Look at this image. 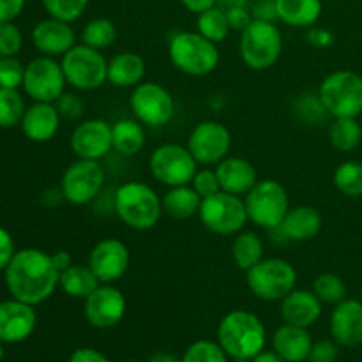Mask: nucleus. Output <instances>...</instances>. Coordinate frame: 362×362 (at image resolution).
Returning <instances> with one entry per match:
<instances>
[{
  "mask_svg": "<svg viewBox=\"0 0 362 362\" xmlns=\"http://www.w3.org/2000/svg\"><path fill=\"white\" fill-rule=\"evenodd\" d=\"M23 46V35L13 23H0V57H16Z\"/></svg>",
  "mask_w": 362,
  "mask_h": 362,
  "instance_id": "obj_43",
  "label": "nucleus"
},
{
  "mask_svg": "<svg viewBox=\"0 0 362 362\" xmlns=\"http://www.w3.org/2000/svg\"><path fill=\"white\" fill-rule=\"evenodd\" d=\"M322 225H324L322 214L317 209L311 205H297V207L288 209L285 219L276 230H279L286 240L306 243L320 233Z\"/></svg>",
  "mask_w": 362,
  "mask_h": 362,
  "instance_id": "obj_25",
  "label": "nucleus"
},
{
  "mask_svg": "<svg viewBox=\"0 0 362 362\" xmlns=\"http://www.w3.org/2000/svg\"><path fill=\"white\" fill-rule=\"evenodd\" d=\"M99 285H101V281L88 265L73 264L69 269L60 272L59 276V286L66 296L73 297V299L85 300Z\"/></svg>",
  "mask_w": 362,
  "mask_h": 362,
  "instance_id": "obj_30",
  "label": "nucleus"
},
{
  "mask_svg": "<svg viewBox=\"0 0 362 362\" xmlns=\"http://www.w3.org/2000/svg\"><path fill=\"white\" fill-rule=\"evenodd\" d=\"M134 119L148 127H163L175 115V99L170 90L156 81H141L129 95Z\"/></svg>",
  "mask_w": 362,
  "mask_h": 362,
  "instance_id": "obj_11",
  "label": "nucleus"
},
{
  "mask_svg": "<svg viewBox=\"0 0 362 362\" xmlns=\"http://www.w3.org/2000/svg\"><path fill=\"white\" fill-rule=\"evenodd\" d=\"M55 106L64 120H78L85 113L83 99L78 94H74V92H64L55 101Z\"/></svg>",
  "mask_w": 362,
  "mask_h": 362,
  "instance_id": "obj_44",
  "label": "nucleus"
},
{
  "mask_svg": "<svg viewBox=\"0 0 362 362\" xmlns=\"http://www.w3.org/2000/svg\"><path fill=\"white\" fill-rule=\"evenodd\" d=\"M311 346H313V338L310 331L297 325L283 324L272 336V350H276L286 362L308 361Z\"/></svg>",
  "mask_w": 362,
  "mask_h": 362,
  "instance_id": "obj_26",
  "label": "nucleus"
},
{
  "mask_svg": "<svg viewBox=\"0 0 362 362\" xmlns=\"http://www.w3.org/2000/svg\"><path fill=\"white\" fill-rule=\"evenodd\" d=\"M4 274L13 299L37 306L55 293L60 272L53 265L52 255L37 247H25L14 253Z\"/></svg>",
  "mask_w": 362,
  "mask_h": 362,
  "instance_id": "obj_1",
  "label": "nucleus"
},
{
  "mask_svg": "<svg viewBox=\"0 0 362 362\" xmlns=\"http://www.w3.org/2000/svg\"><path fill=\"white\" fill-rule=\"evenodd\" d=\"M81 39H83V45L103 52L115 42L117 27L108 18H94L83 27Z\"/></svg>",
  "mask_w": 362,
  "mask_h": 362,
  "instance_id": "obj_35",
  "label": "nucleus"
},
{
  "mask_svg": "<svg viewBox=\"0 0 362 362\" xmlns=\"http://www.w3.org/2000/svg\"><path fill=\"white\" fill-rule=\"evenodd\" d=\"M331 334L338 345H362V303L356 299H345L336 304L331 315Z\"/></svg>",
  "mask_w": 362,
  "mask_h": 362,
  "instance_id": "obj_21",
  "label": "nucleus"
},
{
  "mask_svg": "<svg viewBox=\"0 0 362 362\" xmlns=\"http://www.w3.org/2000/svg\"><path fill=\"white\" fill-rule=\"evenodd\" d=\"M52 260L59 272L66 271V269H69L71 265H73V257H71L67 251H55V253L52 255Z\"/></svg>",
  "mask_w": 362,
  "mask_h": 362,
  "instance_id": "obj_54",
  "label": "nucleus"
},
{
  "mask_svg": "<svg viewBox=\"0 0 362 362\" xmlns=\"http://www.w3.org/2000/svg\"><path fill=\"white\" fill-rule=\"evenodd\" d=\"M113 151L119 154L136 156L145 147V129L144 124L136 119H120L112 126Z\"/></svg>",
  "mask_w": 362,
  "mask_h": 362,
  "instance_id": "obj_31",
  "label": "nucleus"
},
{
  "mask_svg": "<svg viewBox=\"0 0 362 362\" xmlns=\"http://www.w3.org/2000/svg\"><path fill=\"white\" fill-rule=\"evenodd\" d=\"M334 186L349 198L362 197V163L345 161L336 168Z\"/></svg>",
  "mask_w": 362,
  "mask_h": 362,
  "instance_id": "obj_36",
  "label": "nucleus"
},
{
  "mask_svg": "<svg viewBox=\"0 0 362 362\" xmlns=\"http://www.w3.org/2000/svg\"><path fill=\"white\" fill-rule=\"evenodd\" d=\"M218 343L235 361H251L267 343V331L260 318L246 310H233L218 325Z\"/></svg>",
  "mask_w": 362,
  "mask_h": 362,
  "instance_id": "obj_2",
  "label": "nucleus"
},
{
  "mask_svg": "<svg viewBox=\"0 0 362 362\" xmlns=\"http://www.w3.org/2000/svg\"><path fill=\"white\" fill-rule=\"evenodd\" d=\"M163 212L173 219H189L198 216L202 205V197L193 189L191 184L187 186L170 187L161 198Z\"/></svg>",
  "mask_w": 362,
  "mask_h": 362,
  "instance_id": "obj_29",
  "label": "nucleus"
},
{
  "mask_svg": "<svg viewBox=\"0 0 362 362\" xmlns=\"http://www.w3.org/2000/svg\"><path fill=\"white\" fill-rule=\"evenodd\" d=\"M361 303H362V290H361Z\"/></svg>",
  "mask_w": 362,
  "mask_h": 362,
  "instance_id": "obj_59",
  "label": "nucleus"
},
{
  "mask_svg": "<svg viewBox=\"0 0 362 362\" xmlns=\"http://www.w3.org/2000/svg\"><path fill=\"white\" fill-rule=\"evenodd\" d=\"M218 2L219 0H180V4H182L189 13L194 14H200L204 13V11L211 9V7L218 6Z\"/></svg>",
  "mask_w": 362,
  "mask_h": 362,
  "instance_id": "obj_53",
  "label": "nucleus"
},
{
  "mask_svg": "<svg viewBox=\"0 0 362 362\" xmlns=\"http://www.w3.org/2000/svg\"><path fill=\"white\" fill-rule=\"evenodd\" d=\"M4 359V346H2V341H0V362Z\"/></svg>",
  "mask_w": 362,
  "mask_h": 362,
  "instance_id": "obj_57",
  "label": "nucleus"
},
{
  "mask_svg": "<svg viewBox=\"0 0 362 362\" xmlns=\"http://www.w3.org/2000/svg\"><path fill=\"white\" fill-rule=\"evenodd\" d=\"M168 57L180 73L194 78L207 76L219 64L218 45L200 32H177L168 42Z\"/></svg>",
  "mask_w": 362,
  "mask_h": 362,
  "instance_id": "obj_4",
  "label": "nucleus"
},
{
  "mask_svg": "<svg viewBox=\"0 0 362 362\" xmlns=\"http://www.w3.org/2000/svg\"><path fill=\"white\" fill-rule=\"evenodd\" d=\"M189 148L179 144H163L148 158V168L158 182L168 187L187 186L198 172Z\"/></svg>",
  "mask_w": 362,
  "mask_h": 362,
  "instance_id": "obj_12",
  "label": "nucleus"
},
{
  "mask_svg": "<svg viewBox=\"0 0 362 362\" xmlns=\"http://www.w3.org/2000/svg\"><path fill=\"white\" fill-rule=\"evenodd\" d=\"M41 2L49 16L73 23L85 13L90 0H41Z\"/></svg>",
  "mask_w": 362,
  "mask_h": 362,
  "instance_id": "obj_40",
  "label": "nucleus"
},
{
  "mask_svg": "<svg viewBox=\"0 0 362 362\" xmlns=\"http://www.w3.org/2000/svg\"><path fill=\"white\" fill-rule=\"evenodd\" d=\"M317 94L332 119L362 113V76L354 71L341 69L327 74Z\"/></svg>",
  "mask_w": 362,
  "mask_h": 362,
  "instance_id": "obj_7",
  "label": "nucleus"
},
{
  "mask_svg": "<svg viewBox=\"0 0 362 362\" xmlns=\"http://www.w3.org/2000/svg\"><path fill=\"white\" fill-rule=\"evenodd\" d=\"M60 120L62 117L55 103H34L25 110L20 126L28 140L35 144H45L59 133Z\"/></svg>",
  "mask_w": 362,
  "mask_h": 362,
  "instance_id": "obj_23",
  "label": "nucleus"
},
{
  "mask_svg": "<svg viewBox=\"0 0 362 362\" xmlns=\"http://www.w3.org/2000/svg\"><path fill=\"white\" fill-rule=\"evenodd\" d=\"M200 223L216 235H237L250 221L246 204L240 197L226 191H218L202 200L198 211Z\"/></svg>",
  "mask_w": 362,
  "mask_h": 362,
  "instance_id": "obj_10",
  "label": "nucleus"
},
{
  "mask_svg": "<svg viewBox=\"0 0 362 362\" xmlns=\"http://www.w3.org/2000/svg\"><path fill=\"white\" fill-rule=\"evenodd\" d=\"M25 101L18 88H0V127L11 129L23 119Z\"/></svg>",
  "mask_w": 362,
  "mask_h": 362,
  "instance_id": "obj_37",
  "label": "nucleus"
},
{
  "mask_svg": "<svg viewBox=\"0 0 362 362\" xmlns=\"http://www.w3.org/2000/svg\"><path fill=\"white\" fill-rule=\"evenodd\" d=\"M113 209L124 225L138 232L154 228L163 214V204L158 193L148 184L138 180H129L117 187Z\"/></svg>",
  "mask_w": 362,
  "mask_h": 362,
  "instance_id": "obj_3",
  "label": "nucleus"
},
{
  "mask_svg": "<svg viewBox=\"0 0 362 362\" xmlns=\"http://www.w3.org/2000/svg\"><path fill=\"white\" fill-rule=\"evenodd\" d=\"M214 170L221 191L237 194V197H246L253 189L255 184L258 182L257 170L244 158L226 156L223 161L216 165Z\"/></svg>",
  "mask_w": 362,
  "mask_h": 362,
  "instance_id": "obj_24",
  "label": "nucleus"
},
{
  "mask_svg": "<svg viewBox=\"0 0 362 362\" xmlns=\"http://www.w3.org/2000/svg\"><path fill=\"white\" fill-rule=\"evenodd\" d=\"M25 66L16 57H0V88H18L23 85Z\"/></svg>",
  "mask_w": 362,
  "mask_h": 362,
  "instance_id": "obj_42",
  "label": "nucleus"
},
{
  "mask_svg": "<svg viewBox=\"0 0 362 362\" xmlns=\"http://www.w3.org/2000/svg\"><path fill=\"white\" fill-rule=\"evenodd\" d=\"M32 42L41 55L57 59L66 55L76 45V34L67 21L49 16L35 25L32 30Z\"/></svg>",
  "mask_w": 362,
  "mask_h": 362,
  "instance_id": "obj_20",
  "label": "nucleus"
},
{
  "mask_svg": "<svg viewBox=\"0 0 362 362\" xmlns=\"http://www.w3.org/2000/svg\"><path fill=\"white\" fill-rule=\"evenodd\" d=\"M180 362H228V356L218 341L198 339L184 352Z\"/></svg>",
  "mask_w": 362,
  "mask_h": 362,
  "instance_id": "obj_39",
  "label": "nucleus"
},
{
  "mask_svg": "<svg viewBox=\"0 0 362 362\" xmlns=\"http://www.w3.org/2000/svg\"><path fill=\"white\" fill-rule=\"evenodd\" d=\"M87 265L99 281L113 285L122 279L129 269V250L119 239H103L92 247Z\"/></svg>",
  "mask_w": 362,
  "mask_h": 362,
  "instance_id": "obj_18",
  "label": "nucleus"
},
{
  "mask_svg": "<svg viewBox=\"0 0 362 362\" xmlns=\"http://www.w3.org/2000/svg\"><path fill=\"white\" fill-rule=\"evenodd\" d=\"M308 41L315 46V48H329L334 42V35L331 30L320 27H310L308 30Z\"/></svg>",
  "mask_w": 362,
  "mask_h": 362,
  "instance_id": "obj_51",
  "label": "nucleus"
},
{
  "mask_svg": "<svg viewBox=\"0 0 362 362\" xmlns=\"http://www.w3.org/2000/svg\"><path fill=\"white\" fill-rule=\"evenodd\" d=\"M265 244L257 232H239L232 243L233 264L240 271H250L253 265L264 260Z\"/></svg>",
  "mask_w": 362,
  "mask_h": 362,
  "instance_id": "obj_32",
  "label": "nucleus"
},
{
  "mask_svg": "<svg viewBox=\"0 0 362 362\" xmlns=\"http://www.w3.org/2000/svg\"><path fill=\"white\" fill-rule=\"evenodd\" d=\"M27 0H0V23L14 21L23 11Z\"/></svg>",
  "mask_w": 362,
  "mask_h": 362,
  "instance_id": "obj_50",
  "label": "nucleus"
},
{
  "mask_svg": "<svg viewBox=\"0 0 362 362\" xmlns=\"http://www.w3.org/2000/svg\"><path fill=\"white\" fill-rule=\"evenodd\" d=\"M69 362H110L108 357L105 354H101L95 349H88V346H83V349H78L71 354Z\"/></svg>",
  "mask_w": 362,
  "mask_h": 362,
  "instance_id": "obj_52",
  "label": "nucleus"
},
{
  "mask_svg": "<svg viewBox=\"0 0 362 362\" xmlns=\"http://www.w3.org/2000/svg\"><path fill=\"white\" fill-rule=\"evenodd\" d=\"M69 144L78 159L101 161L113 148L112 124L103 119L83 120L74 127Z\"/></svg>",
  "mask_w": 362,
  "mask_h": 362,
  "instance_id": "obj_17",
  "label": "nucleus"
},
{
  "mask_svg": "<svg viewBox=\"0 0 362 362\" xmlns=\"http://www.w3.org/2000/svg\"><path fill=\"white\" fill-rule=\"evenodd\" d=\"M246 285L260 300L276 303L296 288L297 271L283 258H264L246 271Z\"/></svg>",
  "mask_w": 362,
  "mask_h": 362,
  "instance_id": "obj_6",
  "label": "nucleus"
},
{
  "mask_svg": "<svg viewBox=\"0 0 362 362\" xmlns=\"http://www.w3.org/2000/svg\"><path fill=\"white\" fill-rule=\"evenodd\" d=\"M226 11V18L232 30L243 32L247 25L253 21V13H251V6H230L223 7Z\"/></svg>",
  "mask_w": 362,
  "mask_h": 362,
  "instance_id": "obj_47",
  "label": "nucleus"
},
{
  "mask_svg": "<svg viewBox=\"0 0 362 362\" xmlns=\"http://www.w3.org/2000/svg\"><path fill=\"white\" fill-rule=\"evenodd\" d=\"M339 356L338 343L334 339H320L313 343L308 361L310 362H336Z\"/></svg>",
  "mask_w": 362,
  "mask_h": 362,
  "instance_id": "obj_46",
  "label": "nucleus"
},
{
  "mask_svg": "<svg viewBox=\"0 0 362 362\" xmlns=\"http://www.w3.org/2000/svg\"><path fill=\"white\" fill-rule=\"evenodd\" d=\"M127 303L124 293L117 286L101 283L85 299L83 313L88 324L95 329H112L126 317Z\"/></svg>",
  "mask_w": 362,
  "mask_h": 362,
  "instance_id": "obj_16",
  "label": "nucleus"
},
{
  "mask_svg": "<svg viewBox=\"0 0 362 362\" xmlns=\"http://www.w3.org/2000/svg\"><path fill=\"white\" fill-rule=\"evenodd\" d=\"M247 218L253 225L265 230H276L290 209V198L285 187L274 179L258 180L244 197Z\"/></svg>",
  "mask_w": 362,
  "mask_h": 362,
  "instance_id": "obj_9",
  "label": "nucleus"
},
{
  "mask_svg": "<svg viewBox=\"0 0 362 362\" xmlns=\"http://www.w3.org/2000/svg\"><path fill=\"white\" fill-rule=\"evenodd\" d=\"M186 147L189 148L198 165H218L228 156L232 147V134L225 124L218 120H204L193 127Z\"/></svg>",
  "mask_w": 362,
  "mask_h": 362,
  "instance_id": "obj_15",
  "label": "nucleus"
},
{
  "mask_svg": "<svg viewBox=\"0 0 362 362\" xmlns=\"http://www.w3.org/2000/svg\"><path fill=\"white\" fill-rule=\"evenodd\" d=\"M329 140L339 152H352L362 141V126L357 117H338L329 126Z\"/></svg>",
  "mask_w": 362,
  "mask_h": 362,
  "instance_id": "obj_33",
  "label": "nucleus"
},
{
  "mask_svg": "<svg viewBox=\"0 0 362 362\" xmlns=\"http://www.w3.org/2000/svg\"><path fill=\"white\" fill-rule=\"evenodd\" d=\"M147 362H180V359H177L173 354H166V352H159L154 354Z\"/></svg>",
  "mask_w": 362,
  "mask_h": 362,
  "instance_id": "obj_56",
  "label": "nucleus"
},
{
  "mask_svg": "<svg viewBox=\"0 0 362 362\" xmlns=\"http://www.w3.org/2000/svg\"><path fill=\"white\" fill-rule=\"evenodd\" d=\"M122 362H138V361H133V359H127V361H122Z\"/></svg>",
  "mask_w": 362,
  "mask_h": 362,
  "instance_id": "obj_58",
  "label": "nucleus"
},
{
  "mask_svg": "<svg viewBox=\"0 0 362 362\" xmlns=\"http://www.w3.org/2000/svg\"><path fill=\"white\" fill-rule=\"evenodd\" d=\"M191 186L202 197V200L207 197H212L218 191H221V186H219L218 175H216V170L212 168H202L194 173L193 180H191Z\"/></svg>",
  "mask_w": 362,
  "mask_h": 362,
  "instance_id": "obj_45",
  "label": "nucleus"
},
{
  "mask_svg": "<svg viewBox=\"0 0 362 362\" xmlns=\"http://www.w3.org/2000/svg\"><path fill=\"white\" fill-rule=\"evenodd\" d=\"M197 28V32H200L204 37L216 42V45L225 41L228 37L230 30H232L228 23V18H226V11L221 6H214L198 14Z\"/></svg>",
  "mask_w": 362,
  "mask_h": 362,
  "instance_id": "obj_34",
  "label": "nucleus"
},
{
  "mask_svg": "<svg viewBox=\"0 0 362 362\" xmlns=\"http://www.w3.org/2000/svg\"><path fill=\"white\" fill-rule=\"evenodd\" d=\"M14 253H16V250H14L13 237L6 228L0 226V272L6 271L9 262L13 260Z\"/></svg>",
  "mask_w": 362,
  "mask_h": 362,
  "instance_id": "obj_49",
  "label": "nucleus"
},
{
  "mask_svg": "<svg viewBox=\"0 0 362 362\" xmlns=\"http://www.w3.org/2000/svg\"><path fill=\"white\" fill-rule=\"evenodd\" d=\"M251 362H286L279 356L276 350H262L257 357H253Z\"/></svg>",
  "mask_w": 362,
  "mask_h": 362,
  "instance_id": "obj_55",
  "label": "nucleus"
},
{
  "mask_svg": "<svg viewBox=\"0 0 362 362\" xmlns=\"http://www.w3.org/2000/svg\"><path fill=\"white\" fill-rule=\"evenodd\" d=\"M279 303H281L279 315H281L285 324L310 329L322 317V306H324V303L315 296L313 290L293 288Z\"/></svg>",
  "mask_w": 362,
  "mask_h": 362,
  "instance_id": "obj_22",
  "label": "nucleus"
},
{
  "mask_svg": "<svg viewBox=\"0 0 362 362\" xmlns=\"http://www.w3.org/2000/svg\"><path fill=\"white\" fill-rule=\"evenodd\" d=\"M67 85L76 90H98L108 81V60L99 49L74 45L60 60Z\"/></svg>",
  "mask_w": 362,
  "mask_h": 362,
  "instance_id": "obj_8",
  "label": "nucleus"
},
{
  "mask_svg": "<svg viewBox=\"0 0 362 362\" xmlns=\"http://www.w3.org/2000/svg\"><path fill=\"white\" fill-rule=\"evenodd\" d=\"M37 325L34 306L18 299L0 303V341L21 343L32 336Z\"/></svg>",
  "mask_w": 362,
  "mask_h": 362,
  "instance_id": "obj_19",
  "label": "nucleus"
},
{
  "mask_svg": "<svg viewBox=\"0 0 362 362\" xmlns=\"http://www.w3.org/2000/svg\"><path fill=\"white\" fill-rule=\"evenodd\" d=\"M62 64L53 57L41 55L25 66L23 90L35 103H55L66 92Z\"/></svg>",
  "mask_w": 362,
  "mask_h": 362,
  "instance_id": "obj_14",
  "label": "nucleus"
},
{
  "mask_svg": "<svg viewBox=\"0 0 362 362\" xmlns=\"http://www.w3.org/2000/svg\"><path fill=\"white\" fill-rule=\"evenodd\" d=\"M240 59L250 69L265 71L278 64L283 53V35L274 21L253 18L240 32Z\"/></svg>",
  "mask_w": 362,
  "mask_h": 362,
  "instance_id": "obj_5",
  "label": "nucleus"
},
{
  "mask_svg": "<svg viewBox=\"0 0 362 362\" xmlns=\"http://www.w3.org/2000/svg\"><path fill=\"white\" fill-rule=\"evenodd\" d=\"M145 60L134 52L117 53L108 60V81L113 87L134 88L145 78Z\"/></svg>",
  "mask_w": 362,
  "mask_h": 362,
  "instance_id": "obj_27",
  "label": "nucleus"
},
{
  "mask_svg": "<svg viewBox=\"0 0 362 362\" xmlns=\"http://www.w3.org/2000/svg\"><path fill=\"white\" fill-rule=\"evenodd\" d=\"M278 20L288 27L310 28L320 20L322 0H276Z\"/></svg>",
  "mask_w": 362,
  "mask_h": 362,
  "instance_id": "obj_28",
  "label": "nucleus"
},
{
  "mask_svg": "<svg viewBox=\"0 0 362 362\" xmlns=\"http://www.w3.org/2000/svg\"><path fill=\"white\" fill-rule=\"evenodd\" d=\"M106 182L105 168L99 161L76 159L60 179V193L71 205H87L99 197Z\"/></svg>",
  "mask_w": 362,
  "mask_h": 362,
  "instance_id": "obj_13",
  "label": "nucleus"
},
{
  "mask_svg": "<svg viewBox=\"0 0 362 362\" xmlns=\"http://www.w3.org/2000/svg\"><path fill=\"white\" fill-rule=\"evenodd\" d=\"M313 292L324 304H336L343 303L346 299V285L341 279V276L334 272H324L317 276L313 281Z\"/></svg>",
  "mask_w": 362,
  "mask_h": 362,
  "instance_id": "obj_38",
  "label": "nucleus"
},
{
  "mask_svg": "<svg viewBox=\"0 0 362 362\" xmlns=\"http://www.w3.org/2000/svg\"><path fill=\"white\" fill-rule=\"evenodd\" d=\"M296 113L303 122L310 126H318L324 122L327 117H331L325 110L324 103L320 101L318 94H303L296 101Z\"/></svg>",
  "mask_w": 362,
  "mask_h": 362,
  "instance_id": "obj_41",
  "label": "nucleus"
},
{
  "mask_svg": "<svg viewBox=\"0 0 362 362\" xmlns=\"http://www.w3.org/2000/svg\"><path fill=\"white\" fill-rule=\"evenodd\" d=\"M251 13L253 18L264 21H274L278 20V7H276V0H257L251 6Z\"/></svg>",
  "mask_w": 362,
  "mask_h": 362,
  "instance_id": "obj_48",
  "label": "nucleus"
}]
</instances>
